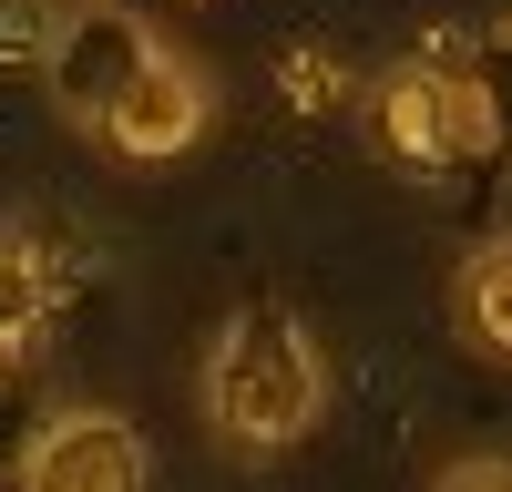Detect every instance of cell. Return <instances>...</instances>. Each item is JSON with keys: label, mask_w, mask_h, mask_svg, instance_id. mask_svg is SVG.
I'll list each match as a JSON object with an SVG mask.
<instances>
[{"label": "cell", "mask_w": 512, "mask_h": 492, "mask_svg": "<svg viewBox=\"0 0 512 492\" xmlns=\"http://www.w3.org/2000/svg\"><path fill=\"white\" fill-rule=\"evenodd\" d=\"M205 421H216L226 451H297L328 421V349L318 328L277 308V298H246L216 339H205Z\"/></svg>", "instance_id": "obj_1"}, {"label": "cell", "mask_w": 512, "mask_h": 492, "mask_svg": "<svg viewBox=\"0 0 512 492\" xmlns=\"http://www.w3.org/2000/svg\"><path fill=\"white\" fill-rule=\"evenodd\" d=\"M359 123H369V144L400 164V175H451V164H472L492 154L502 134V113L472 72H441V62H390L359 93Z\"/></svg>", "instance_id": "obj_2"}, {"label": "cell", "mask_w": 512, "mask_h": 492, "mask_svg": "<svg viewBox=\"0 0 512 492\" xmlns=\"http://www.w3.org/2000/svg\"><path fill=\"white\" fill-rule=\"evenodd\" d=\"M164 52V31L144 11H123V0H72V11H52V52H41V82H52L62 123H82V134H103L113 103L144 82V62Z\"/></svg>", "instance_id": "obj_3"}, {"label": "cell", "mask_w": 512, "mask_h": 492, "mask_svg": "<svg viewBox=\"0 0 512 492\" xmlns=\"http://www.w3.org/2000/svg\"><path fill=\"white\" fill-rule=\"evenodd\" d=\"M11 492H154V441L123 410H52L21 441Z\"/></svg>", "instance_id": "obj_4"}, {"label": "cell", "mask_w": 512, "mask_h": 492, "mask_svg": "<svg viewBox=\"0 0 512 492\" xmlns=\"http://www.w3.org/2000/svg\"><path fill=\"white\" fill-rule=\"evenodd\" d=\"M216 123V82H205L175 41L144 62V82L113 103V123H103V144L123 154V164H175V154H195V134Z\"/></svg>", "instance_id": "obj_5"}, {"label": "cell", "mask_w": 512, "mask_h": 492, "mask_svg": "<svg viewBox=\"0 0 512 492\" xmlns=\"http://www.w3.org/2000/svg\"><path fill=\"white\" fill-rule=\"evenodd\" d=\"M451 308H461V339H472V349L512 359V236H492V246H472V257H461Z\"/></svg>", "instance_id": "obj_6"}, {"label": "cell", "mask_w": 512, "mask_h": 492, "mask_svg": "<svg viewBox=\"0 0 512 492\" xmlns=\"http://www.w3.org/2000/svg\"><path fill=\"white\" fill-rule=\"evenodd\" d=\"M41 318H52V267L31 246H0V359H21L41 339Z\"/></svg>", "instance_id": "obj_7"}, {"label": "cell", "mask_w": 512, "mask_h": 492, "mask_svg": "<svg viewBox=\"0 0 512 492\" xmlns=\"http://www.w3.org/2000/svg\"><path fill=\"white\" fill-rule=\"evenodd\" d=\"M431 492H512V451H461Z\"/></svg>", "instance_id": "obj_8"}]
</instances>
